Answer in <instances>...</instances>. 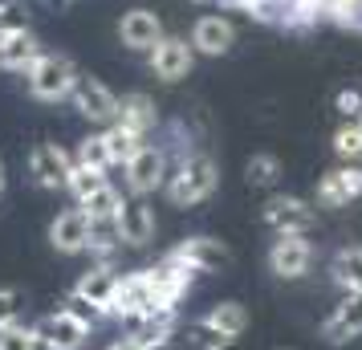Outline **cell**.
<instances>
[{"mask_svg": "<svg viewBox=\"0 0 362 350\" xmlns=\"http://www.w3.org/2000/svg\"><path fill=\"white\" fill-rule=\"evenodd\" d=\"M122 204H127L122 200V192H118L115 184H106V187H98L86 204H78V208H82L90 220H118L122 216Z\"/></svg>", "mask_w": 362, "mask_h": 350, "instance_id": "obj_26", "label": "cell"}, {"mask_svg": "<svg viewBox=\"0 0 362 350\" xmlns=\"http://www.w3.org/2000/svg\"><path fill=\"white\" fill-rule=\"evenodd\" d=\"M118 37L131 53H151L159 41H163V21L155 17L151 8H131L127 17L118 21Z\"/></svg>", "mask_w": 362, "mask_h": 350, "instance_id": "obj_17", "label": "cell"}, {"mask_svg": "<svg viewBox=\"0 0 362 350\" xmlns=\"http://www.w3.org/2000/svg\"><path fill=\"white\" fill-rule=\"evenodd\" d=\"M147 66L159 82H183L192 66H196V49L187 37H163L155 49L147 53Z\"/></svg>", "mask_w": 362, "mask_h": 350, "instance_id": "obj_8", "label": "cell"}, {"mask_svg": "<svg viewBox=\"0 0 362 350\" xmlns=\"http://www.w3.org/2000/svg\"><path fill=\"white\" fill-rule=\"evenodd\" d=\"M204 317H208L212 326H220L224 334H232V338H240V334H245V326H248V310L240 305V301H216Z\"/></svg>", "mask_w": 362, "mask_h": 350, "instance_id": "obj_27", "label": "cell"}, {"mask_svg": "<svg viewBox=\"0 0 362 350\" xmlns=\"http://www.w3.org/2000/svg\"><path fill=\"white\" fill-rule=\"evenodd\" d=\"M74 163L82 167H94V171H110V151H106V134H86L82 143H78V151H74Z\"/></svg>", "mask_w": 362, "mask_h": 350, "instance_id": "obj_30", "label": "cell"}, {"mask_svg": "<svg viewBox=\"0 0 362 350\" xmlns=\"http://www.w3.org/2000/svg\"><path fill=\"white\" fill-rule=\"evenodd\" d=\"M175 330H180V305H159V310L143 314L139 322H131V334L147 346L151 342H171Z\"/></svg>", "mask_w": 362, "mask_h": 350, "instance_id": "obj_21", "label": "cell"}, {"mask_svg": "<svg viewBox=\"0 0 362 350\" xmlns=\"http://www.w3.org/2000/svg\"><path fill=\"white\" fill-rule=\"evenodd\" d=\"M21 29H29V8H25V0H0V37L21 33Z\"/></svg>", "mask_w": 362, "mask_h": 350, "instance_id": "obj_35", "label": "cell"}, {"mask_svg": "<svg viewBox=\"0 0 362 350\" xmlns=\"http://www.w3.org/2000/svg\"><path fill=\"white\" fill-rule=\"evenodd\" d=\"M261 220L273 228L277 236L285 233H310L317 212H313L310 200H301V196H289V192H277V196H269L261 208Z\"/></svg>", "mask_w": 362, "mask_h": 350, "instance_id": "obj_6", "label": "cell"}, {"mask_svg": "<svg viewBox=\"0 0 362 350\" xmlns=\"http://www.w3.org/2000/svg\"><path fill=\"white\" fill-rule=\"evenodd\" d=\"M69 102L94 127H115L118 122V94L110 86H102L98 78H90V74H78V86H74Z\"/></svg>", "mask_w": 362, "mask_h": 350, "instance_id": "obj_3", "label": "cell"}, {"mask_svg": "<svg viewBox=\"0 0 362 350\" xmlns=\"http://www.w3.org/2000/svg\"><path fill=\"white\" fill-rule=\"evenodd\" d=\"M102 134H106V151H110V163H115V167H127V163L134 159V155H139V147L147 143L143 134L127 131L122 122H115V127H106Z\"/></svg>", "mask_w": 362, "mask_h": 350, "instance_id": "obj_25", "label": "cell"}, {"mask_svg": "<svg viewBox=\"0 0 362 350\" xmlns=\"http://www.w3.org/2000/svg\"><path fill=\"white\" fill-rule=\"evenodd\" d=\"M41 53H45V45H41V37H37L33 29L0 37V69H8V74H25Z\"/></svg>", "mask_w": 362, "mask_h": 350, "instance_id": "obj_19", "label": "cell"}, {"mask_svg": "<svg viewBox=\"0 0 362 350\" xmlns=\"http://www.w3.org/2000/svg\"><path fill=\"white\" fill-rule=\"evenodd\" d=\"M118 233H122V245L127 249H147L155 233H159V220H155V208H151L143 196L122 204V216H118Z\"/></svg>", "mask_w": 362, "mask_h": 350, "instance_id": "obj_15", "label": "cell"}, {"mask_svg": "<svg viewBox=\"0 0 362 350\" xmlns=\"http://www.w3.org/2000/svg\"><path fill=\"white\" fill-rule=\"evenodd\" d=\"M159 310L155 301V289H151L147 269H134V273H122L115 298H110V317H122V322H139L143 314Z\"/></svg>", "mask_w": 362, "mask_h": 350, "instance_id": "obj_4", "label": "cell"}, {"mask_svg": "<svg viewBox=\"0 0 362 350\" xmlns=\"http://www.w3.org/2000/svg\"><path fill=\"white\" fill-rule=\"evenodd\" d=\"M25 86L37 102H66L78 86V66L66 53H41L33 66L25 69Z\"/></svg>", "mask_w": 362, "mask_h": 350, "instance_id": "obj_2", "label": "cell"}, {"mask_svg": "<svg viewBox=\"0 0 362 350\" xmlns=\"http://www.w3.org/2000/svg\"><path fill=\"white\" fill-rule=\"evenodd\" d=\"M334 155H338V163H362V118L358 122H338Z\"/></svg>", "mask_w": 362, "mask_h": 350, "instance_id": "obj_28", "label": "cell"}, {"mask_svg": "<svg viewBox=\"0 0 362 350\" xmlns=\"http://www.w3.org/2000/svg\"><path fill=\"white\" fill-rule=\"evenodd\" d=\"M33 330H37V338L45 342V350H82L86 342H90V326L78 322L74 314H66V310L45 314Z\"/></svg>", "mask_w": 362, "mask_h": 350, "instance_id": "obj_12", "label": "cell"}, {"mask_svg": "<svg viewBox=\"0 0 362 350\" xmlns=\"http://www.w3.org/2000/svg\"><path fill=\"white\" fill-rule=\"evenodd\" d=\"M118 281H122V273H118L115 265H90V269L82 273V277H78V285H74V289H78L82 298H90L94 305H102V310L110 314V298H115Z\"/></svg>", "mask_w": 362, "mask_h": 350, "instance_id": "obj_22", "label": "cell"}, {"mask_svg": "<svg viewBox=\"0 0 362 350\" xmlns=\"http://www.w3.org/2000/svg\"><path fill=\"white\" fill-rule=\"evenodd\" d=\"M110 350H147V342H139L134 334H127V338H118V342H110Z\"/></svg>", "mask_w": 362, "mask_h": 350, "instance_id": "obj_37", "label": "cell"}, {"mask_svg": "<svg viewBox=\"0 0 362 350\" xmlns=\"http://www.w3.org/2000/svg\"><path fill=\"white\" fill-rule=\"evenodd\" d=\"M110 180H106V171H94V167H82V163H74V171H69V184H66V192L74 196L78 204H86L98 187H106Z\"/></svg>", "mask_w": 362, "mask_h": 350, "instance_id": "obj_29", "label": "cell"}, {"mask_svg": "<svg viewBox=\"0 0 362 350\" xmlns=\"http://www.w3.org/2000/svg\"><path fill=\"white\" fill-rule=\"evenodd\" d=\"M171 257H180L183 265H192L196 273H212V269H224L232 261L228 245H220L216 236H187L171 249Z\"/></svg>", "mask_w": 362, "mask_h": 350, "instance_id": "obj_18", "label": "cell"}, {"mask_svg": "<svg viewBox=\"0 0 362 350\" xmlns=\"http://www.w3.org/2000/svg\"><path fill=\"white\" fill-rule=\"evenodd\" d=\"M183 342H187V350H232L236 346V338L224 334L220 326H212L208 317L187 322V326H183Z\"/></svg>", "mask_w": 362, "mask_h": 350, "instance_id": "obj_24", "label": "cell"}, {"mask_svg": "<svg viewBox=\"0 0 362 350\" xmlns=\"http://www.w3.org/2000/svg\"><path fill=\"white\" fill-rule=\"evenodd\" d=\"M245 180H248V187H277L281 159L277 155H252L245 163Z\"/></svg>", "mask_w": 362, "mask_h": 350, "instance_id": "obj_31", "label": "cell"}, {"mask_svg": "<svg viewBox=\"0 0 362 350\" xmlns=\"http://www.w3.org/2000/svg\"><path fill=\"white\" fill-rule=\"evenodd\" d=\"M147 350H175V342H151Z\"/></svg>", "mask_w": 362, "mask_h": 350, "instance_id": "obj_39", "label": "cell"}, {"mask_svg": "<svg viewBox=\"0 0 362 350\" xmlns=\"http://www.w3.org/2000/svg\"><path fill=\"white\" fill-rule=\"evenodd\" d=\"M118 122H122L127 131L147 139V134L159 127V106H155L151 94H139V90H134V94H122V98H118Z\"/></svg>", "mask_w": 362, "mask_h": 350, "instance_id": "obj_20", "label": "cell"}, {"mask_svg": "<svg viewBox=\"0 0 362 350\" xmlns=\"http://www.w3.org/2000/svg\"><path fill=\"white\" fill-rule=\"evenodd\" d=\"M220 4H224V8H236V13H248V8H252V0H220Z\"/></svg>", "mask_w": 362, "mask_h": 350, "instance_id": "obj_38", "label": "cell"}, {"mask_svg": "<svg viewBox=\"0 0 362 350\" xmlns=\"http://www.w3.org/2000/svg\"><path fill=\"white\" fill-rule=\"evenodd\" d=\"M313 265V245L305 233H285L273 240V249H269V269L277 273L281 281H297V277H305Z\"/></svg>", "mask_w": 362, "mask_h": 350, "instance_id": "obj_7", "label": "cell"}, {"mask_svg": "<svg viewBox=\"0 0 362 350\" xmlns=\"http://www.w3.org/2000/svg\"><path fill=\"white\" fill-rule=\"evenodd\" d=\"M62 310H66V314H74V317H78V322H86L90 330L98 326L102 317H110V314H106V310H102V305H94V301H90V298H82L78 289H69V293H66V301H62Z\"/></svg>", "mask_w": 362, "mask_h": 350, "instance_id": "obj_32", "label": "cell"}, {"mask_svg": "<svg viewBox=\"0 0 362 350\" xmlns=\"http://www.w3.org/2000/svg\"><path fill=\"white\" fill-rule=\"evenodd\" d=\"M69 171H74V155L57 143H37L29 151V175H33L37 187L45 192H57V187L69 184Z\"/></svg>", "mask_w": 362, "mask_h": 350, "instance_id": "obj_10", "label": "cell"}, {"mask_svg": "<svg viewBox=\"0 0 362 350\" xmlns=\"http://www.w3.org/2000/svg\"><path fill=\"white\" fill-rule=\"evenodd\" d=\"M49 245L62 257H78V252L90 249V216L82 208H66L49 220Z\"/></svg>", "mask_w": 362, "mask_h": 350, "instance_id": "obj_13", "label": "cell"}, {"mask_svg": "<svg viewBox=\"0 0 362 350\" xmlns=\"http://www.w3.org/2000/svg\"><path fill=\"white\" fill-rule=\"evenodd\" d=\"M216 187H220V163L208 151H192V155H183L180 163H171V175H167L163 192L175 208H196V204L212 200Z\"/></svg>", "mask_w": 362, "mask_h": 350, "instance_id": "obj_1", "label": "cell"}, {"mask_svg": "<svg viewBox=\"0 0 362 350\" xmlns=\"http://www.w3.org/2000/svg\"><path fill=\"white\" fill-rule=\"evenodd\" d=\"M358 196H362V163L329 167L326 175L317 180V192H313V200L322 204V208H346Z\"/></svg>", "mask_w": 362, "mask_h": 350, "instance_id": "obj_11", "label": "cell"}, {"mask_svg": "<svg viewBox=\"0 0 362 350\" xmlns=\"http://www.w3.org/2000/svg\"><path fill=\"white\" fill-rule=\"evenodd\" d=\"M0 171H4V163H0Z\"/></svg>", "mask_w": 362, "mask_h": 350, "instance_id": "obj_42", "label": "cell"}, {"mask_svg": "<svg viewBox=\"0 0 362 350\" xmlns=\"http://www.w3.org/2000/svg\"><path fill=\"white\" fill-rule=\"evenodd\" d=\"M147 277H151V289H155V301H159V305H180L183 293L196 285L199 273L192 265H183L180 257H171V252H167L159 265L147 269Z\"/></svg>", "mask_w": 362, "mask_h": 350, "instance_id": "obj_9", "label": "cell"}, {"mask_svg": "<svg viewBox=\"0 0 362 350\" xmlns=\"http://www.w3.org/2000/svg\"><path fill=\"white\" fill-rule=\"evenodd\" d=\"M329 281L342 293H362V245H346L329 261Z\"/></svg>", "mask_w": 362, "mask_h": 350, "instance_id": "obj_23", "label": "cell"}, {"mask_svg": "<svg viewBox=\"0 0 362 350\" xmlns=\"http://www.w3.org/2000/svg\"><path fill=\"white\" fill-rule=\"evenodd\" d=\"M0 350H45V342L37 338L33 326L13 322V326H4V330H0Z\"/></svg>", "mask_w": 362, "mask_h": 350, "instance_id": "obj_33", "label": "cell"}, {"mask_svg": "<svg viewBox=\"0 0 362 350\" xmlns=\"http://www.w3.org/2000/svg\"><path fill=\"white\" fill-rule=\"evenodd\" d=\"M0 196H4V171H0Z\"/></svg>", "mask_w": 362, "mask_h": 350, "instance_id": "obj_41", "label": "cell"}, {"mask_svg": "<svg viewBox=\"0 0 362 350\" xmlns=\"http://www.w3.org/2000/svg\"><path fill=\"white\" fill-rule=\"evenodd\" d=\"M358 334H362V293H342V301L322 322V338H326L329 346H346Z\"/></svg>", "mask_w": 362, "mask_h": 350, "instance_id": "obj_14", "label": "cell"}, {"mask_svg": "<svg viewBox=\"0 0 362 350\" xmlns=\"http://www.w3.org/2000/svg\"><path fill=\"white\" fill-rule=\"evenodd\" d=\"M334 115H338V122H358L362 118V90L358 86H342L334 94Z\"/></svg>", "mask_w": 362, "mask_h": 350, "instance_id": "obj_34", "label": "cell"}, {"mask_svg": "<svg viewBox=\"0 0 362 350\" xmlns=\"http://www.w3.org/2000/svg\"><path fill=\"white\" fill-rule=\"evenodd\" d=\"M187 41H192L196 57H224L236 45V25L228 17H199Z\"/></svg>", "mask_w": 362, "mask_h": 350, "instance_id": "obj_16", "label": "cell"}, {"mask_svg": "<svg viewBox=\"0 0 362 350\" xmlns=\"http://www.w3.org/2000/svg\"><path fill=\"white\" fill-rule=\"evenodd\" d=\"M21 310H25L21 289H8V285H4V289H0V330H4V326H13V322L21 317Z\"/></svg>", "mask_w": 362, "mask_h": 350, "instance_id": "obj_36", "label": "cell"}, {"mask_svg": "<svg viewBox=\"0 0 362 350\" xmlns=\"http://www.w3.org/2000/svg\"><path fill=\"white\" fill-rule=\"evenodd\" d=\"M45 4H53V8H62V4H69V0H45Z\"/></svg>", "mask_w": 362, "mask_h": 350, "instance_id": "obj_40", "label": "cell"}, {"mask_svg": "<svg viewBox=\"0 0 362 350\" xmlns=\"http://www.w3.org/2000/svg\"><path fill=\"white\" fill-rule=\"evenodd\" d=\"M122 171H127V187H131L134 196H151V192H159V187L167 184L171 159H167V151L159 147V143H143L139 155H134Z\"/></svg>", "mask_w": 362, "mask_h": 350, "instance_id": "obj_5", "label": "cell"}]
</instances>
